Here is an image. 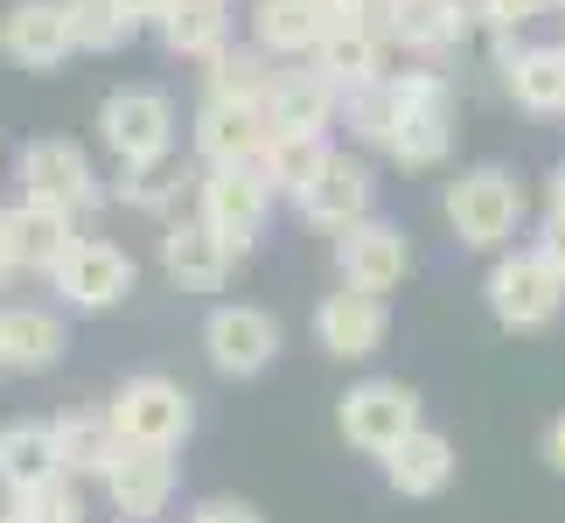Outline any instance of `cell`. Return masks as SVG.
<instances>
[{
    "label": "cell",
    "instance_id": "cell-3",
    "mask_svg": "<svg viewBox=\"0 0 565 523\" xmlns=\"http://www.w3.org/2000/svg\"><path fill=\"white\" fill-rule=\"evenodd\" d=\"M516 216H524V195L503 168H468L461 182H447V224L475 252H495L516 231Z\"/></svg>",
    "mask_w": 565,
    "mask_h": 523
},
{
    "label": "cell",
    "instance_id": "cell-7",
    "mask_svg": "<svg viewBox=\"0 0 565 523\" xmlns=\"http://www.w3.org/2000/svg\"><path fill=\"white\" fill-rule=\"evenodd\" d=\"M98 134L126 168H154L168 154V140H175V113H168L161 92H113L98 113Z\"/></svg>",
    "mask_w": 565,
    "mask_h": 523
},
{
    "label": "cell",
    "instance_id": "cell-33",
    "mask_svg": "<svg viewBox=\"0 0 565 523\" xmlns=\"http://www.w3.org/2000/svg\"><path fill=\"white\" fill-rule=\"evenodd\" d=\"M552 0H482V14L495 21V29H524L531 14H545Z\"/></svg>",
    "mask_w": 565,
    "mask_h": 523
},
{
    "label": "cell",
    "instance_id": "cell-26",
    "mask_svg": "<svg viewBox=\"0 0 565 523\" xmlns=\"http://www.w3.org/2000/svg\"><path fill=\"white\" fill-rule=\"evenodd\" d=\"M468 35L461 0H391V42L405 50H447Z\"/></svg>",
    "mask_w": 565,
    "mask_h": 523
},
{
    "label": "cell",
    "instance_id": "cell-39",
    "mask_svg": "<svg viewBox=\"0 0 565 523\" xmlns=\"http://www.w3.org/2000/svg\"><path fill=\"white\" fill-rule=\"evenodd\" d=\"M14 273V252H8V216H0V279Z\"/></svg>",
    "mask_w": 565,
    "mask_h": 523
},
{
    "label": "cell",
    "instance_id": "cell-18",
    "mask_svg": "<svg viewBox=\"0 0 565 523\" xmlns=\"http://www.w3.org/2000/svg\"><path fill=\"white\" fill-rule=\"evenodd\" d=\"M105 489H113L119 516H154L168 495H175V461H168V447H140L126 440L119 461L105 468Z\"/></svg>",
    "mask_w": 565,
    "mask_h": 523
},
{
    "label": "cell",
    "instance_id": "cell-25",
    "mask_svg": "<svg viewBox=\"0 0 565 523\" xmlns=\"http://www.w3.org/2000/svg\"><path fill=\"white\" fill-rule=\"evenodd\" d=\"M335 154L321 147V134H273L266 140V154H258V174H266L273 189H287L294 203L321 182V168H329Z\"/></svg>",
    "mask_w": 565,
    "mask_h": 523
},
{
    "label": "cell",
    "instance_id": "cell-6",
    "mask_svg": "<svg viewBox=\"0 0 565 523\" xmlns=\"http://www.w3.org/2000/svg\"><path fill=\"white\" fill-rule=\"evenodd\" d=\"M50 279H56V293L71 300V308L105 314V308H119V300L134 293V279H140V273H134V258H126L119 245H105V237H77Z\"/></svg>",
    "mask_w": 565,
    "mask_h": 523
},
{
    "label": "cell",
    "instance_id": "cell-12",
    "mask_svg": "<svg viewBox=\"0 0 565 523\" xmlns=\"http://www.w3.org/2000/svg\"><path fill=\"white\" fill-rule=\"evenodd\" d=\"M203 349L224 377H258L279 356V321L266 308H216L203 329Z\"/></svg>",
    "mask_w": 565,
    "mask_h": 523
},
{
    "label": "cell",
    "instance_id": "cell-42",
    "mask_svg": "<svg viewBox=\"0 0 565 523\" xmlns=\"http://www.w3.org/2000/svg\"><path fill=\"white\" fill-rule=\"evenodd\" d=\"M0 370H8V349H0Z\"/></svg>",
    "mask_w": 565,
    "mask_h": 523
},
{
    "label": "cell",
    "instance_id": "cell-27",
    "mask_svg": "<svg viewBox=\"0 0 565 523\" xmlns=\"http://www.w3.org/2000/svg\"><path fill=\"white\" fill-rule=\"evenodd\" d=\"M503 77L524 113H565V50H516L503 56Z\"/></svg>",
    "mask_w": 565,
    "mask_h": 523
},
{
    "label": "cell",
    "instance_id": "cell-34",
    "mask_svg": "<svg viewBox=\"0 0 565 523\" xmlns=\"http://www.w3.org/2000/svg\"><path fill=\"white\" fill-rule=\"evenodd\" d=\"M195 523H266L252 503H237V495H210L203 510H195Z\"/></svg>",
    "mask_w": 565,
    "mask_h": 523
},
{
    "label": "cell",
    "instance_id": "cell-20",
    "mask_svg": "<svg viewBox=\"0 0 565 523\" xmlns=\"http://www.w3.org/2000/svg\"><path fill=\"white\" fill-rule=\"evenodd\" d=\"M335 113V84L321 71H279L273 92H266V119L273 134H321Z\"/></svg>",
    "mask_w": 565,
    "mask_h": 523
},
{
    "label": "cell",
    "instance_id": "cell-11",
    "mask_svg": "<svg viewBox=\"0 0 565 523\" xmlns=\"http://www.w3.org/2000/svg\"><path fill=\"white\" fill-rule=\"evenodd\" d=\"M335 266L350 287H371V293H391L398 279L412 273V252H405V231L377 224V216H356L350 231H335Z\"/></svg>",
    "mask_w": 565,
    "mask_h": 523
},
{
    "label": "cell",
    "instance_id": "cell-14",
    "mask_svg": "<svg viewBox=\"0 0 565 523\" xmlns=\"http://www.w3.org/2000/svg\"><path fill=\"white\" fill-rule=\"evenodd\" d=\"M21 195H35V203H56V210H84V203H98V189H92V161H84L71 140H35L29 154H21Z\"/></svg>",
    "mask_w": 565,
    "mask_h": 523
},
{
    "label": "cell",
    "instance_id": "cell-30",
    "mask_svg": "<svg viewBox=\"0 0 565 523\" xmlns=\"http://www.w3.org/2000/svg\"><path fill=\"white\" fill-rule=\"evenodd\" d=\"M71 29H77V50H98L105 56V50H119L140 21L126 14L119 0H71Z\"/></svg>",
    "mask_w": 565,
    "mask_h": 523
},
{
    "label": "cell",
    "instance_id": "cell-21",
    "mask_svg": "<svg viewBox=\"0 0 565 523\" xmlns=\"http://www.w3.org/2000/svg\"><path fill=\"white\" fill-rule=\"evenodd\" d=\"M258 42L279 56H315L321 50V35H329V21L335 8L329 0H258Z\"/></svg>",
    "mask_w": 565,
    "mask_h": 523
},
{
    "label": "cell",
    "instance_id": "cell-31",
    "mask_svg": "<svg viewBox=\"0 0 565 523\" xmlns=\"http://www.w3.org/2000/svg\"><path fill=\"white\" fill-rule=\"evenodd\" d=\"M216 63V71H210V98H258V105H266V92H273V71H266V63H258L252 50H216L210 56Z\"/></svg>",
    "mask_w": 565,
    "mask_h": 523
},
{
    "label": "cell",
    "instance_id": "cell-15",
    "mask_svg": "<svg viewBox=\"0 0 565 523\" xmlns=\"http://www.w3.org/2000/svg\"><path fill=\"white\" fill-rule=\"evenodd\" d=\"M315 71L329 77L335 92H363V84L384 77V35L363 14H335L329 35H321V50H315Z\"/></svg>",
    "mask_w": 565,
    "mask_h": 523
},
{
    "label": "cell",
    "instance_id": "cell-16",
    "mask_svg": "<svg viewBox=\"0 0 565 523\" xmlns=\"http://www.w3.org/2000/svg\"><path fill=\"white\" fill-rule=\"evenodd\" d=\"M0 216H8L14 273H56L63 252L77 245V237H71V210H56V203H35V195H21V203L0 210Z\"/></svg>",
    "mask_w": 565,
    "mask_h": 523
},
{
    "label": "cell",
    "instance_id": "cell-36",
    "mask_svg": "<svg viewBox=\"0 0 565 523\" xmlns=\"http://www.w3.org/2000/svg\"><path fill=\"white\" fill-rule=\"evenodd\" d=\"M119 8H126V14H134V21H154V29H161V14H168V8H175V0H119Z\"/></svg>",
    "mask_w": 565,
    "mask_h": 523
},
{
    "label": "cell",
    "instance_id": "cell-22",
    "mask_svg": "<svg viewBox=\"0 0 565 523\" xmlns=\"http://www.w3.org/2000/svg\"><path fill=\"white\" fill-rule=\"evenodd\" d=\"M50 474H63L56 426H0V489L29 495V489L50 482Z\"/></svg>",
    "mask_w": 565,
    "mask_h": 523
},
{
    "label": "cell",
    "instance_id": "cell-38",
    "mask_svg": "<svg viewBox=\"0 0 565 523\" xmlns=\"http://www.w3.org/2000/svg\"><path fill=\"white\" fill-rule=\"evenodd\" d=\"M552 216H565V161L552 168Z\"/></svg>",
    "mask_w": 565,
    "mask_h": 523
},
{
    "label": "cell",
    "instance_id": "cell-9",
    "mask_svg": "<svg viewBox=\"0 0 565 523\" xmlns=\"http://www.w3.org/2000/svg\"><path fill=\"white\" fill-rule=\"evenodd\" d=\"M0 50H8L21 71H56V63L77 50L71 0H14L8 21H0Z\"/></svg>",
    "mask_w": 565,
    "mask_h": 523
},
{
    "label": "cell",
    "instance_id": "cell-37",
    "mask_svg": "<svg viewBox=\"0 0 565 523\" xmlns=\"http://www.w3.org/2000/svg\"><path fill=\"white\" fill-rule=\"evenodd\" d=\"M537 252H545L552 266L565 273V216H552V231H545V245H537Z\"/></svg>",
    "mask_w": 565,
    "mask_h": 523
},
{
    "label": "cell",
    "instance_id": "cell-40",
    "mask_svg": "<svg viewBox=\"0 0 565 523\" xmlns=\"http://www.w3.org/2000/svg\"><path fill=\"white\" fill-rule=\"evenodd\" d=\"M329 8H335V14H363V8H371V0H329Z\"/></svg>",
    "mask_w": 565,
    "mask_h": 523
},
{
    "label": "cell",
    "instance_id": "cell-24",
    "mask_svg": "<svg viewBox=\"0 0 565 523\" xmlns=\"http://www.w3.org/2000/svg\"><path fill=\"white\" fill-rule=\"evenodd\" d=\"M119 426L113 412H63L56 419V453H63V474H105L119 461Z\"/></svg>",
    "mask_w": 565,
    "mask_h": 523
},
{
    "label": "cell",
    "instance_id": "cell-1",
    "mask_svg": "<svg viewBox=\"0 0 565 523\" xmlns=\"http://www.w3.org/2000/svg\"><path fill=\"white\" fill-rule=\"evenodd\" d=\"M384 92H391V134H384L391 154H398L405 168L447 161V140H454V92L447 84L412 71V77H391Z\"/></svg>",
    "mask_w": 565,
    "mask_h": 523
},
{
    "label": "cell",
    "instance_id": "cell-28",
    "mask_svg": "<svg viewBox=\"0 0 565 523\" xmlns=\"http://www.w3.org/2000/svg\"><path fill=\"white\" fill-rule=\"evenodd\" d=\"M0 349H8V370H50L63 356V321L42 308H8L0 314Z\"/></svg>",
    "mask_w": 565,
    "mask_h": 523
},
{
    "label": "cell",
    "instance_id": "cell-19",
    "mask_svg": "<svg viewBox=\"0 0 565 523\" xmlns=\"http://www.w3.org/2000/svg\"><path fill=\"white\" fill-rule=\"evenodd\" d=\"M300 210H308V224H321V231H350L356 216H371V168L335 154L321 168V182L300 195Z\"/></svg>",
    "mask_w": 565,
    "mask_h": 523
},
{
    "label": "cell",
    "instance_id": "cell-32",
    "mask_svg": "<svg viewBox=\"0 0 565 523\" xmlns=\"http://www.w3.org/2000/svg\"><path fill=\"white\" fill-rule=\"evenodd\" d=\"M14 523H84V503H77V489L63 482V474H50L42 489L14 495Z\"/></svg>",
    "mask_w": 565,
    "mask_h": 523
},
{
    "label": "cell",
    "instance_id": "cell-2",
    "mask_svg": "<svg viewBox=\"0 0 565 523\" xmlns=\"http://www.w3.org/2000/svg\"><path fill=\"white\" fill-rule=\"evenodd\" d=\"M565 308V273L552 266L545 252H516L489 273V314L503 321L510 335H531Z\"/></svg>",
    "mask_w": 565,
    "mask_h": 523
},
{
    "label": "cell",
    "instance_id": "cell-17",
    "mask_svg": "<svg viewBox=\"0 0 565 523\" xmlns=\"http://www.w3.org/2000/svg\"><path fill=\"white\" fill-rule=\"evenodd\" d=\"M231 245L216 237L203 216L195 224H168V237H161V266H168V279H175L182 293H216L231 279Z\"/></svg>",
    "mask_w": 565,
    "mask_h": 523
},
{
    "label": "cell",
    "instance_id": "cell-10",
    "mask_svg": "<svg viewBox=\"0 0 565 523\" xmlns=\"http://www.w3.org/2000/svg\"><path fill=\"white\" fill-rule=\"evenodd\" d=\"M384 300L371 293V287H350L342 279V293H329L315 308V335H321V349L329 356H342V363H363V356H377L384 349Z\"/></svg>",
    "mask_w": 565,
    "mask_h": 523
},
{
    "label": "cell",
    "instance_id": "cell-35",
    "mask_svg": "<svg viewBox=\"0 0 565 523\" xmlns=\"http://www.w3.org/2000/svg\"><path fill=\"white\" fill-rule=\"evenodd\" d=\"M545 461H552V468L565 474V412H558V419L545 426Z\"/></svg>",
    "mask_w": 565,
    "mask_h": 523
},
{
    "label": "cell",
    "instance_id": "cell-5",
    "mask_svg": "<svg viewBox=\"0 0 565 523\" xmlns=\"http://www.w3.org/2000/svg\"><path fill=\"white\" fill-rule=\"evenodd\" d=\"M412 433H419V398H412L405 384L371 377V384H356L350 398H342V440L363 447V453H377V461L391 447H405Z\"/></svg>",
    "mask_w": 565,
    "mask_h": 523
},
{
    "label": "cell",
    "instance_id": "cell-4",
    "mask_svg": "<svg viewBox=\"0 0 565 523\" xmlns=\"http://www.w3.org/2000/svg\"><path fill=\"white\" fill-rule=\"evenodd\" d=\"M273 210V182L258 174V161H216L203 182V224L224 237L231 252H252L258 224Z\"/></svg>",
    "mask_w": 565,
    "mask_h": 523
},
{
    "label": "cell",
    "instance_id": "cell-43",
    "mask_svg": "<svg viewBox=\"0 0 565 523\" xmlns=\"http://www.w3.org/2000/svg\"><path fill=\"white\" fill-rule=\"evenodd\" d=\"M552 8H565V0H552Z\"/></svg>",
    "mask_w": 565,
    "mask_h": 523
},
{
    "label": "cell",
    "instance_id": "cell-23",
    "mask_svg": "<svg viewBox=\"0 0 565 523\" xmlns=\"http://www.w3.org/2000/svg\"><path fill=\"white\" fill-rule=\"evenodd\" d=\"M384 474H391V489H398V495H412V503H419V495H440L454 482V447L440 440V433L419 426L405 447L384 453Z\"/></svg>",
    "mask_w": 565,
    "mask_h": 523
},
{
    "label": "cell",
    "instance_id": "cell-41",
    "mask_svg": "<svg viewBox=\"0 0 565 523\" xmlns=\"http://www.w3.org/2000/svg\"><path fill=\"white\" fill-rule=\"evenodd\" d=\"M0 523H14V510H0Z\"/></svg>",
    "mask_w": 565,
    "mask_h": 523
},
{
    "label": "cell",
    "instance_id": "cell-13",
    "mask_svg": "<svg viewBox=\"0 0 565 523\" xmlns=\"http://www.w3.org/2000/svg\"><path fill=\"white\" fill-rule=\"evenodd\" d=\"M266 140H273V119L258 98H210L203 119H195V147L210 154V168L216 161H258Z\"/></svg>",
    "mask_w": 565,
    "mask_h": 523
},
{
    "label": "cell",
    "instance_id": "cell-8",
    "mask_svg": "<svg viewBox=\"0 0 565 523\" xmlns=\"http://www.w3.org/2000/svg\"><path fill=\"white\" fill-rule=\"evenodd\" d=\"M113 426L119 440H140V447H182L195 412H189V391L168 384V377H134L113 398Z\"/></svg>",
    "mask_w": 565,
    "mask_h": 523
},
{
    "label": "cell",
    "instance_id": "cell-29",
    "mask_svg": "<svg viewBox=\"0 0 565 523\" xmlns=\"http://www.w3.org/2000/svg\"><path fill=\"white\" fill-rule=\"evenodd\" d=\"M224 35H231L224 0H175V8L161 14V42L175 56H216V50H224Z\"/></svg>",
    "mask_w": 565,
    "mask_h": 523
}]
</instances>
